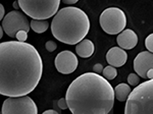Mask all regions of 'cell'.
<instances>
[{
    "label": "cell",
    "instance_id": "obj_16",
    "mask_svg": "<svg viewBox=\"0 0 153 114\" xmlns=\"http://www.w3.org/2000/svg\"><path fill=\"white\" fill-rule=\"evenodd\" d=\"M103 78H105V80L107 81H112L114 80L115 78H117V70L115 67H113V66L109 65V66H106V67H104V69H103Z\"/></svg>",
    "mask_w": 153,
    "mask_h": 114
},
{
    "label": "cell",
    "instance_id": "obj_24",
    "mask_svg": "<svg viewBox=\"0 0 153 114\" xmlns=\"http://www.w3.org/2000/svg\"><path fill=\"white\" fill-rule=\"evenodd\" d=\"M63 2L68 5H73V4H76L78 2V0H65Z\"/></svg>",
    "mask_w": 153,
    "mask_h": 114
},
{
    "label": "cell",
    "instance_id": "obj_26",
    "mask_svg": "<svg viewBox=\"0 0 153 114\" xmlns=\"http://www.w3.org/2000/svg\"><path fill=\"white\" fill-rule=\"evenodd\" d=\"M147 80H153V69H151V70H149L147 73Z\"/></svg>",
    "mask_w": 153,
    "mask_h": 114
},
{
    "label": "cell",
    "instance_id": "obj_8",
    "mask_svg": "<svg viewBox=\"0 0 153 114\" xmlns=\"http://www.w3.org/2000/svg\"><path fill=\"white\" fill-rule=\"evenodd\" d=\"M1 27L4 30V33L10 38H16V34L19 31L28 32L31 29L28 17L26 14L19 10H12L6 14L3 19Z\"/></svg>",
    "mask_w": 153,
    "mask_h": 114
},
{
    "label": "cell",
    "instance_id": "obj_2",
    "mask_svg": "<svg viewBox=\"0 0 153 114\" xmlns=\"http://www.w3.org/2000/svg\"><path fill=\"white\" fill-rule=\"evenodd\" d=\"M65 99L73 114H109L114 105V89L100 74L86 73L71 81Z\"/></svg>",
    "mask_w": 153,
    "mask_h": 114
},
{
    "label": "cell",
    "instance_id": "obj_10",
    "mask_svg": "<svg viewBox=\"0 0 153 114\" xmlns=\"http://www.w3.org/2000/svg\"><path fill=\"white\" fill-rule=\"evenodd\" d=\"M153 69V53L149 51H143L134 59V70L136 73L145 80H147V73Z\"/></svg>",
    "mask_w": 153,
    "mask_h": 114
},
{
    "label": "cell",
    "instance_id": "obj_13",
    "mask_svg": "<svg viewBox=\"0 0 153 114\" xmlns=\"http://www.w3.org/2000/svg\"><path fill=\"white\" fill-rule=\"evenodd\" d=\"M95 50V46L93 42L88 39H84L76 46V52L80 57L82 58H89L90 56L93 55Z\"/></svg>",
    "mask_w": 153,
    "mask_h": 114
},
{
    "label": "cell",
    "instance_id": "obj_17",
    "mask_svg": "<svg viewBox=\"0 0 153 114\" xmlns=\"http://www.w3.org/2000/svg\"><path fill=\"white\" fill-rule=\"evenodd\" d=\"M128 83L130 86L137 87L140 85V76L137 73H130L128 76Z\"/></svg>",
    "mask_w": 153,
    "mask_h": 114
},
{
    "label": "cell",
    "instance_id": "obj_28",
    "mask_svg": "<svg viewBox=\"0 0 153 114\" xmlns=\"http://www.w3.org/2000/svg\"><path fill=\"white\" fill-rule=\"evenodd\" d=\"M3 34H4V30L1 27V30H0V38H2V37H3Z\"/></svg>",
    "mask_w": 153,
    "mask_h": 114
},
{
    "label": "cell",
    "instance_id": "obj_3",
    "mask_svg": "<svg viewBox=\"0 0 153 114\" xmlns=\"http://www.w3.org/2000/svg\"><path fill=\"white\" fill-rule=\"evenodd\" d=\"M90 31V19L79 7L68 6L59 9L51 21L53 37L61 43L76 45Z\"/></svg>",
    "mask_w": 153,
    "mask_h": 114
},
{
    "label": "cell",
    "instance_id": "obj_4",
    "mask_svg": "<svg viewBox=\"0 0 153 114\" xmlns=\"http://www.w3.org/2000/svg\"><path fill=\"white\" fill-rule=\"evenodd\" d=\"M125 114H153V80L132 90L126 102Z\"/></svg>",
    "mask_w": 153,
    "mask_h": 114
},
{
    "label": "cell",
    "instance_id": "obj_6",
    "mask_svg": "<svg viewBox=\"0 0 153 114\" xmlns=\"http://www.w3.org/2000/svg\"><path fill=\"white\" fill-rule=\"evenodd\" d=\"M99 23L106 34L117 35L125 31L127 26V16L118 7H108L100 14Z\"/></svg>",
    "mask_w": 153,
    "mask_h": 114
},
{
    "label": "cell",
    "instance_id": "obj_9",
    "mask_svg": "<svg viewBox=\"0 0 153 114\" xmlns=\"http://www.w3.org/2000/svg\"><path fill=\"white\" fill-rule=\"evenodd\" d=\"M54 64H55L57 71H59L60 73L70 74L73 73L76 69L79 61L75 53L68 50H65L59 52L56 55Z\"/></svg>",
    "mask_w": 153,
    "mask_h": 114
},
{
    "label": "cell",
    "instance_id": "obj_5",
    "mask_svg": "<svg viewBox=\"0 0 153 114\" xmlns=\"http://www.w3.org/2000/svg\"><path fill=\"white\" fill-rule=\"evenodd\" d=\"M21 9L26 16L37 21H47L59 10V0H19Z\"/></svg>",
    "mask_w": 153,
    "mask_h": 114
},
{
    "label": "cell",
    "instance_id": "obj_12",
    "mask_svg": "<svg viewBox=\"0 0 153 114\" xmlns=\"http://www.w3.org/2000/svg\"><path fill=\"white\" fill-rule=\"evenodd\" d=\"M128 54L120 47H112L106 54V61L113 67H120L127 62Z\"/></svg>",
    "mask_w": 153,
    "mask_h": 114
},
{
    "label": "cell",
    "instance_id": "obj_1",
    "mask_svg": "<svg viewBox=\"0 0 153 114\" xmlns=\"http://www.w3.org/2000/svg\"><path fill=\"white\" fill-rule=\"evenodd\" d=\"M43 73V61L31 44L6 41L0 44V94L23 97L37 88Z\"/></svg>",
    "mask_w": 153,
    "mask_h": 114
},
{
    "label": "cell",
    "instance_id": "obj_19",
    "mask_svg": "<svg viewBox=\"0 0 153 114\" xmlns=\"http://www.w3.org/2000/svg\"><path fill=\"white\" fill-rule=\"evenodd\" d=\"M16 41L22 42V43H25L27 40H28V32L25 31H19L16 36Z\"/></svg>",
    "mask_w": 153,
    "mask_h": 114
},
{
    "label": "cell",
    "instance_id": "obj_20",
    "mask_svg": "<svg viewBox=\"0 0 153 114\" xmlns=\"http://www.w3.org/2000/svg\"><path fill=\"white\" fill-rule=\"evenodd\" d=\"M45 48H46V50L49 52H53L57 48V44L54 41H48V42H46V44H45Z\"/></svg>",
    "mask_w": 153,
    "mask_h": 114
},
{
    "label": "cell",
    "instance_id": "obj_21",
    "mask_svg": "<svg viewBox=\"0 0 153 114\" xmlns=\"http://www.w3.org/2000/svg\"><path fill=\"white\" fill-rule=\"evenodd\" d=\"M58 107L62 110H65V109H68V102H66V99L65 98H61L58 100Z\"/></svg>",
    "mask_w": 153,
    "mask_h": 114
},
{
    "label": "cell",
    "instance_id": "obj_22",
    "mask_svg": "<svg viewBox=\"0 0 153 114\" xmlns=\"http://www.w3.org/2000/svg\"><path fill=\"white\" fill-rule=\"evenodd\" d=\"M103 65L101 63H96L95 65H94V67H93V73H103Z\"/></svg>",
    "mask_w": 153,
    "mask_h": 114
},
{
    "label": "cell",
    "instance_id": "obj_11",
    "mask_svg": "<svg viewBox=\"0 0 153 114\" xmlns=\"http://www.w3.org/2000/svg\"><path fill=\"white\" fill-rule=\"evenodd\" d=\"M117 43L118 47L125 50H131L138 44V36L133 30L127 29L117 35Z\"/></svg>",
    "mask_w": 153,
    "mask_h": 114
},
{
    "label": "cell",
    "instance_id": "obj_25",
    "mask_svg": "<svg viewBox=\"0 0 153 114\" xmlns=\"http://www.w3.org/2000/svg\"><path fill=\"white\" fill-rule=\"evenodd\" d=\"M42 114H59L57 111H55V110H52V109H50V110H46V111H44Z\"/></svg>",
    "mask_w": 153,
    "mask_h": 114
},
{
    "label": "cell",
    "instance_id": "obj_15",
    "mask_svg": "<svg viewBox=\"0 0 153 114\" xmlns=\"http://www.w3.org/2000/svg\"><path fill=\"white\" fill-rule=\"evenodd\" d=\"M48 21H37V19H32L31 21V29L37 34L45 33L48 30Z\"/></svg>",
    "mask_w": 153,
    "mask_h": 114
},
{
    "label": "cell",
    "instance_id": "obj_14",
    "mask_svg": "<svg viewBox=\"0 0 153 114\" xmlns=\"http://www.w3.org/2000/svg\"><path fill=\"white\" fill-rule=\"evenodd\" d=\"M131 92H132V90H131L130 86L128 84H120L114 88L115 99L120 102H127Z\"/></svg>",
    "mask_w": 153,
    "mask_h": 114
},
{
    "label": "cell",
    "instance_id": "obj_23",
    "mask_svg": "<svg viewBox=\"0 0 153 114\" xmlns=\"http://www.w3.org/2000/svg\"><path fill=\"white\" fill-rule=\"evenodd\" d=\"M5 9H4V6L3 5H0V19L3 21V19L5 17Z\"/></svg>",
    "mask_w": 153,
    "mask_h": 114
},
{
    "label": "cell",
    "instance_id": "obj_27",
    "mask_svg": "<svg viewBox=\"0 0 153 114\" xmlns=\"http://www.w3.org/2000/svg\"><path fill=\"white\" fill-rule=\"evenodd\" d=\"M14 9H21V6H19V1H14L13 4H12Z\"/></svg>",
    "mask_w": 153,
    "mask_h": 114
},
{
    "label": "cell",
    "instance_id": "obj_7",
    "mask_svg": "<svg viewBox=\"0 0 153 114\" xmlns=\"http://www.w3.org/2000/svg\"><path fill=\"white\" fill-rule=\"evenodd\" d=\"M1 114H38V108L29 96L8 97L3 102Z\"/></svg>",
    "mask_w": 153,
    "mask_h": 114
},
{
    "label": "cell",
    "instance_id": "obj_18",
    "mask_svg": "<svg viewBox=\"0 0 153 114\" xmlns=\"http://www.w3.org/2000/svg\"><path fill=\"white\" fill-rule=\"evenodd\" d=\"M145 46H146V49L148 51L153 53V33L150 34L149 36L145 39Z\"/></svg>",
    "mask_w": 153,
    "mask_h": 114
}]
</instances>
